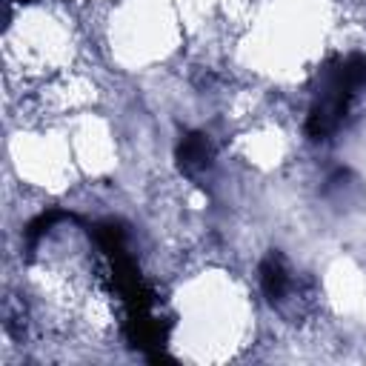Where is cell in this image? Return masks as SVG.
<instances>
[{
    "label": "cell",
    "instance_id": "6da1fadb",
    "mask_svg": "<svg viewBox=\"0 0 366 366\" xmlns=\"http://www.w3.org/2000/svg\"><path fill=\"white\" fill-rule=\"evenodd\" d=\"M366 92V54H349L335 60L320 71L315 100L306 117V132L312 140L332 137L352 114L357 97Z\"/></svg>",
    "mask_w": 366,
    "mask_h": 366
}]
</instances>
